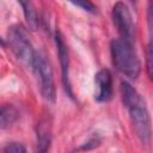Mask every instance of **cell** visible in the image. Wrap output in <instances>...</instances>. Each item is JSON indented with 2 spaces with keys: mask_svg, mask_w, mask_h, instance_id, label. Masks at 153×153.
Here are the masks:
<instances>
[{
  "mask_svg": "<svg viewBox=\"0 0 153 153\" xmlns=\"http://www.w3.org/2000/svg\"><path fill=\"white\" fill-rule=\"evenodd\" d=\"M121 96L137 137L142 143H148L151 140V118L143 98L128 81L121 82Z\"/></svg>",
  "mask_w": 153,
  "mask_h": 153,
  "instance_id": "cell-1",
  "label": "cell"
},
{
  "mask_svg": "<svg viewBox=\"0 0 153 153\" xmlns=\"http://www.w3.org/2000/svg\"><path fill=\"white\" fill-rule=\"evenodd\" d=\"M110 51L112 63L118 72L130 79H136L139 76L141 65L131 43L121 38L112 39L110 44Z\"/></svg>",
  "mask_w": 153,
  "mask_h": 153,
  "instance_id": "cell-2",
  "label": "cell"
},
{
  "mask_svg": "<svg viewBox=\"0 0 153 153\" xmlns=\"http://www.w3.org/2000/svg\"><path fill=\"white\" fill-rule=\"evenodd\" d=\"M7 42L17 59L20 60L24 65L32 68L36 51L33 49L27 31L19 24L12 25L7 32Z\"/></svg>",
  "mask_w": 153,
  "mask_h": 153,
  "instance_id": "cell-3",
  "label": "cell"
},
{
  "mask_svg": "<svg viewBox=\"0 0 153 153\" xmlns=\"http://www.w3.org/2000/svg\"><path fill=\"white\" fill-rule=\"evenodd\" d=\"M32 69L37 75V79L39 82V90L43 98L50 103H54L56 97V88H55V82L53 76V69L44 55L36 53V56L32 63Z\"/></svg>",
  "mask_w": 153,
  "mask_h": 153,
  "instance_id": "cell-4",
  "label": "cell"
},
{
  "mask_svg": "<svg viewBox=\"0 0 153 153\" xmlns=\"http://www.w3.org/2000/svg\"><path fill=\"white\" fill-rule=\"evenodd\" d=\"M111 17L121 39L133 43L135 39V26L128 7L123 2H116L112 7Z\"/></svg>",
  "mask_w": 153,
  "mask_h": 153,
  "instance_id": "cell-5",
  "label": "cell"
},
{
  "mask_svg": "<svg viewBox=\"0 0 153 153\" xmlns=\"http://www.w3.org/2000/svg\"><path fill=\"white\" fill-rule=\"evenodd\" d=\"M55 43L57 48V55L60 60V66H61V74H62V82L65 86V90L67 94L73 98V92H72V86L69 82V57H68V49L65 43L62 33L56 30L55 32Z\"/></svg>",
  "mask_w": 153,
  "mask_h": 153,
  "instance_id": "cell-6",
  "label": "cell"
},
{
  "mask_svg": "<svg viewBox=\"0 0 153 153\" xmlns=\"http://www.w3.org/2000/svg\"><path fill=\"white\" fill-rule=\"evenodd\" d=\"M94 99L98 103L109 102L112 97V75L109 69L103 68L94 75Z\"/></svg>",
  "mask_w": 153,
  "mask_h": 153,
  "instance_id": "cell-7",
  "label": "cell"
},
{
  "mask_svg": "<svg viewBox=\"0 0 153 153\" xmlns=\"http://www.w3.org/2000/svg\"><path fill=\"white\" fill-rule=\"evenodd\" d=\"M37 153H49L51 143V121L49 116H42L36 126Z\"/></svg>",
  "mask_w": 153,
  "mask_h": 153,
  "instance_id": "cell-8",
  "label": "cell"
},
{
  "mask_svg": "<svg viewBox=\"0 0 153 153\" xmlns=\"http://www.w3.org/2000/svg\"><path fill=\"white\" fill-rule=\"evenodd\" d=\"M19 5L23 8V13H24L27 27L32 31L37 30L38 25H39V20H38V16H37V12H36L33 4L30 1H20Z\"/></svg>",
  "mask_w": 153,
  "mask_h": 153,
  "instance_id": "cell-9",
  "label": "cell"
},
{
  "mask_svg": "<svg viewBox=\"0 0 153 153\" xmlns=\"http://www.w3.org/2000/svg\"><path fill=\"white\" fill-rule=\"evenodd\" d=\"M18 118V110L12 104H0V129L7 128Z\"/></svg>",
  "mask_w": 153,
  "mask_h": 153,
  "instance_id": "cell-10",
  "label": "cell"
},
{
  "mask_svg": "<svg viewBox=\"0 0 153 153\" xmlns=\"http://www.w3.org/2000/svg\"><path fill=\"white\" fill-rule=\"evenodd\" d=\"M153 48H152V42L148 43L147 49H146V69H147V75L149 79H152L153 75Z\"/></svg>",
  "mask_w": 153,
  "mask_h": 153,
  "instance_id": "cell-11",
  "label": "cell"
},
{
  "mask_svg": "<svg viewBox=\"0 0 153 153\" xmlns=\"http://www.w3.org/2000/svg\"><path fill=\"white\" fill-rule=\"evenodd\" d=\"M4 153H29L27 149L25 148L24 145H22L20 142H8L5 148H4Z\"/></svg>",
  "mask_w": 153,
  "mask_h": 153,
  "instance_id": "cell-12",
  "label": "cell"
},
{
  "mask_svg": "<svg viewBox=\"0 0 153 153\" xmlns=\"http://www.w3.org/2000/svg\"><path fill=\"white\" fill-rule=\"evenodd\" d=\"M72 4L75 5V6L81 7L84 11H87V12H91V13L96 12V6L90 1H73Z\"/></svg>",
  "mask_w": 153,
  "mask_h": 153,
  "instance_id": "cell-13",
  "label": "cell"
}]
</instances>
